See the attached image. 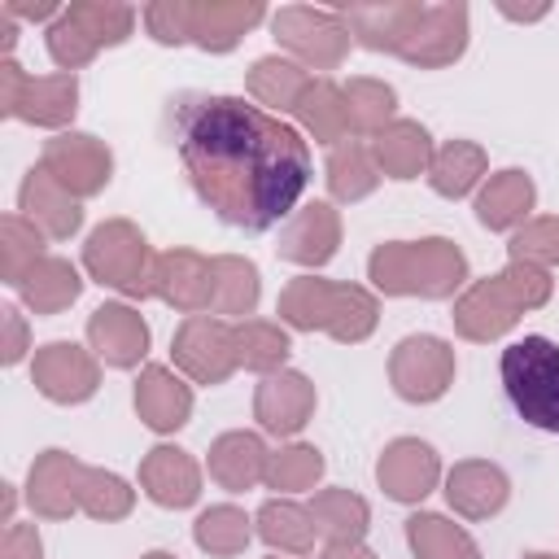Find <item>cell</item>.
<instances>
[{"mask_svg":"<svg viewBox=\"0 0 559 559\" xmlns=\"http://www.w3.org/2000/svg\"><path fill=\"white\" fill-rule=\"evenodd\" d=\"M44 231L31 223V218H22V214H4L0 218V280L4 284H22V275L44 258Z\"/></svg>","mask_w":559,"mask_h":559,"instance_id":"44","label":"cell"},{"mask_svg":"<svg viewBox=\"0 0 559 559\" xmlns=\"http://www.w3.org/2000/svg\"><path fill=\"white\" fill-rule=\"evenodd\" d=\"M266 463H271V450L258 432H245V428H231L223 437L210 441V459H205V472L218 489L227 493H245V489H258L266 485Z\"/></svg>","mask_w":559,"mask_h":559,"instance_id":"22","label":"cell"},{"mask_svg":"<svg viewBox=\"0 0 559 559\" xmlns=\"http://www.w3.org/2000/svg\"><path fill=\"white\" fill-rule=\"evenodd\" d=\"M170 358L175 371L188 376L192 384H223L236 367V345H231V323L218 314H188L175 336H170Z\"/></svg>","mask_w":559,"mask_h":559,"instance_id":"7","label":"cell"},{"mask_svg":"<svg viewBox=\"0 0 559 559\" xmlns=\"http://www.w3.org/2000/svg\"><path fill=\"white\" fill-rule=\"evenodd\" d=\"M201 485H205V472L201 463L179 450V445H153L144 459H140V493L166 511H188L197 507L201 498Z\"/></svg>","mask_w":559,"mask_h":559,"instance_id":"16","label":"cell"},{"mask_svg":"<svg viewBox=\"0 0 559 559\" xmlns=\"http://www.w3.org/2000/svg\"><path fill=\"white\" fill-rule=\"evenodd\" d=\"M162 131L179 153L197 201L227 227L271 231L293 218L310 188L314 166L306 135L249 96L175 92L166 100Z\"/></svg>","mask_w":559,"mask_h":559,"instance_id":"1","label":"cell"},{"mask_svg":"<svg viewBox=\"0 0 559 559\" xmlns=\"http://www.w3.org/2000/svg\"><path fill=\"white\" fill-rule=\"evenodd\" d=\"M314 402L319 397H314L310 376L284 367V371H271V376L258 380V389H253V419L271 437H297L310 424Z\"/></svg>","mask_w":559,"mask_h":559,"instance_id":"14","label":"cell"},{"mask_svg":"<svg viewBox=\"0 0 559 559\" xmlns=\"http://www.w3.org/2000/svg\"><path fill=\"white\" fill-rule=\"evenodd\" d=\"M463 52H467V4H415L397 57L419 70H441L454 66Z\"/></svg>","mask_w":559,"mask_h":559,"instance_id":"9","label":"cell"},{"mask_svg":"<svg viewBox=\"0 0 559 559\" xmlns=\"http://www.w3.org/2000/svg\"><path fill=\"white\" fill-rule=\"evenodd\" d=\"M271 559H280V555H271Z\"/></svg>","mask_w":559,"mask_h":559,"instance_id":"58","label":"cell"},{"mask_svg":"<svg viewBox=\"0 0 559 559\" xmlns=\"http://www.w3.org/2000/svg\"><path fill=\"white\" fill-rule=\"evenodd\" d=\"M524 559H559V555H550V550H528Z\"/></svg>","mask_w":559,"mask_h":559,"instance_id":"57","label":"cell"},{"mask_svg":"<svg viewBox=\"0 0 559 559\" xmlns=\"http://www.w3.org/2000/svg\"><path fill=\"white\" fill-rule=\"evenodd\" d=\"M306 83H310V70H301L297 61H288V57H280V52H271V57H258L253 66H249V74H245V92H249V100L253 105H262L266 114H293V105H297V96L306 92Z\"/></svg>","mask_w":559,"mask_h":559,"instance_id":"33","label":"cell"},{"mask_svg":"<svg viewBox=\"0 0 559 559\" xmlns=\"http://www.w3.org/2000/svg\"><path fill=\"white\" fill-rule=\"evenodd\" d=\"M502 389L515 406V415L528 428L542 432H559V345L550 336H520L502 349L498 362Z\"/></svg>","mask_w":559,"mask_h":559,"instance_id":"3","label":"cell"},{"mask_svg":"<svg viewBox=\"0 0 559 559\" xmlns=\"http://www.w3.org/2000/svg\"><path fill=\"white\" fill-rule=\"evenodd\" d=\"M498 13H502V17H511V22H537V17H546L550 9H546V4H533V9H515V4H507V0H502V4H498Z\"/></svg>","mask_w":559,"mask_h":559,"instance_id":"55","label":"cell"},{"mask_svg":"<svg viewBox=\"0 0 559 559\" xmlns=\"http://www.w3.org/2000/svg\"><path fill=\"white\" fill-rule=\"evenodd\" d=\"M341 249V214L328 205V201H310V205H297L293 218L280 227V245L275 253L293 266H323L332 262Z\"/></svg>","mask_w":559,"mask_h":559,"instance_id":"18","label":"cell"},{"mask_svg":"<svg viewBox=\"0 0 559 559\" xmlns=\"http://www.w3.org/2000/svg\"><path fill=\"white\" fill-rule=\"evenodd\" d=\"M266 17L262 0H192V44L201 52H231Z\"/></svg>","mask_w":559,"mask_h":559,"instance_id":"24","label":"cell"},{"mask_svg":"<svg viewBox=\"0 0 559 559\" xmlns=\"http://www.w3.org/2000/svg\"><path fill=\"white\" fill-rule=\"evenodd\" d=\"M415 4H419V0L349 4V9H341V17H345L354 44H362V48H371V52H393V57H397V48H402V39H406V26H411V17H415Z\"/></svg>","mask_w":559,"mask_h":559,"instance_id":"31","label":"cell"},{"mask_svg":"<svg viewBox=\"0 0 559 559\" xmlns=\"http://www.w3.org/2000/svg\"><path fill=\"white\" fill-rule=\"evenodd\" d=\"M345 92V118H349V140H371L380 135L393 114H397V92L384 79L371 74H354L349 83H341Z\"/></svg>","mask_w":559,"mask_h":559,"instance_id":"37","label":"cell"},{"mask_svg":"<svg viewBox=\"0 0 559 559\" xmlns=\"http://www.w3.org/2000/svg\"><path fill=\"white\" fill-rule=\"evenodd\" d=\"M140 559H179V555H170V550H148V555H140Z\"/></svg>","mask_w":559,"mask_h":559,"instance_id":"56","label":"cell"},{"mask_svg":"<svg viewBox=\"0 0 559 559\" xmlns=\"http://www.w3.org/2000/svg\"><path fill=\"white\" fill-rule=\"evenodd\" d=\"M0 319H4V345H0L4 354H0V362L4 367H17L26 358V349H31V341H26V314L17 306H4Z\"/></svg>","mask_w":559,"mask_h":559,"instance_id":"51","label":"cell"},{"mask_svg":"<svg viewBox=\"0 0 559 559\" xmlns=\"http://www.w3.org/2000/svg\"><path fill=\"white\" fill-rule=\"evenodd\" d=\"M83 293V275L70 258H57V253H44L17 284V297L26 310L35 314H61L66 306H74Z\"/></svg>","mask_w":559,"mask_h":559,"instance_id":"30","label":"cell"},{"mask_svg":"<svg viewBox=\"0 0 559 559\" xmlns=\"http://www.w3.org/2000/svg\"><path fill=\"white\" fill-rule=\"evenodd\" d=\"M406 546L415 559H480L472 533L437 511H415L406 520Z\"/></svg>","mask_w":559,"mask_h":559,"instance_id":"39","label":"cell"},{"mask_svg":"<svg viewBox=\"0 0 559 559\" xmlns=\"http://www.w3.org/2000/svg\"><path fill=\"white\" fill-rule=\"evenodd\" d=\"M74 109H79V74L57 70V74H26L22 96L13 105V118L61 135L74 122Z\"/></svg>","mask_w":559,"mask_h":559,"instance_id":"26","label":"cell"},{"mask_svg":"<svg viewBox=\"0 0 559 559\" xmlns=\"http://www.w3.org/2000/svg\"><path fill=\"white\" fill-rule=\"evenodd\" d=\"M511 262H533V266H559V214H537L524 227L511 231L507 245Z\"/></svg>","mask_w":559,"mask_h":559,"instance_id":"46","label":"cell"},{"mask_svg":"<svg viewBox=\"0 0 559 559\" xmlns=\"http://www.w3.org/2000/svg\"><path fill=\"white\" fill-rule=\"evenodd\" d=\"M253 533L275 550V555H288V559H306L314 555V542H319V528H314V515L306 502L297 498H266L253 515Z\"/></svg>","mask_w":559,"mask_h":559,"instance_id":"27","label":"cell"},{"mask_svg":"<svg viewBox=\"0 0 559 559\" xmlns=\"http://www.w3.org/2000/svg\"><path fill=\"white\" fill-rule=\"evenodd\" d=\"M498 275H502L507 293L515 297V306H520L524 314H528V310H542V306L550 301V293H555L550 271H546V266H533V262H507Z\"/></svg>","mask_w":559,"mask_h":559,"instance_id":"48","label":"cell"},{"mask_svg":"<svg viewBox=\"0 0 559 559\" xmlns=\"http://www.w3.org/2000/svg\"><path fill=\"white\" fill-rule=\"evenodd\" d=\"M17 214L31 218L48 240H70L83 227V205L44 166H31L17 188Z\"/></svg>","mask_w":559,"mask_h":559,"instance_id":"21","label":"cell"},{"mask_svg":"<svg viewBox=\"0 0 559 559\" xmlns=\"http://www.w3.org/2000/svg\"><path fill=\"white\" fill-rule=\"evenodd\" d=\"M140 22L166 48L192 44V0H153L140 9Z\"/></svg>","mask_w":559,"mask_h":559,"instance_id":"47","label":"cell"},{"mask_svg":"<svg viewBox=\"0 0 559 559\" xmlns=\"http://www.w3.org/2000/svg\"><path fill=\"white\" fill-rule=\"evenodd\" d=\"M44 44H48V57H52V61H57L66 74L83 70V66L96 57V48L83 39V31H79V26H74L66 13H61V17H57L48 31H44Z\"/></svg>","mask_w":559,"mask_h":559,"instance_id":"49","label":"cell"},{"mask_svg":"<svg viewBox=\"0 0 559 559\" xmlns=\"http://www.w3.org/2000/svg\"><path fill=\"white\" fill-rule=\"evenodd\" d=\"M135 415L157 437L179 432L192 419V384L162 362H144L135 376Z\"/></svg>","mask_w":559,"mask_h":559,"instance_id":"19","label":"cell"},{"mask_svg":"<svg viewBox=\"0 0 559 559\" xmlns=\"http://www.w3.org/2000/svg\"><path fill=\"white\" fill-rule=\"evenodd\" d=\"M153 297L170 310L188 314H210V297H214V258L197 253V249H166L157 253V271H153Z\"/></svg>","mask_w":559,"mask_h":559,"instance_id":"13","label":"cell"},{"mask_svg":"<svg viewBox=\"0 0 559 559\" xmlns=\"http://www.w3.org/2000/svg\"><path fill=\"white\" fill-rule=\"evenodd\" d=\"M380 323V301L371 288L362 284H341L336 280V293H332V319H328V336L336 345H358L376 332Z\"/></svg>","mask_w":559,"mask_h":559,"instance_id":"41","label":"cell"},{"mask_svg":"<svg viewBox=\"0 0 559 559\" xmlns=\"http://www.w3.org/2000/svg\"><path fill=\"white\" fill-rule=\"evenodd\" d=\"M258 297H262V275L249 258L240 253H218L214 258V297H210V314L227 319V323H240V319H253L258 310Z\"/></svg>","mask_w":559,"mask_h":559,"instance_id":"32","label":"cell"},{"mask_svg":"<svg viewBox=\"0 0 559 559\" xmlns=\"http://www.w3.org/2000/svg\"><path fill=\"white\" fill-rule=\"evenodd\" d=\"M441 493H445V502H450L454 515H463V520H489V515H498L507 507L511 480L489 459H463V463H454L445 472V489Z\"/></svg>","mask_w":559,"mask_h":559,"instance_id":"20","label":"cell"},{"mask_svg":"<svg viewBox=\"0 0 559 559\" xmlns=\"http://www.w3.org/2000/svg\"><path fill=\"white\" fill-rule=\"evenodd\" d=\"M319 559H376V550H367L362 542H323Z\"/></svg>","mask_w":559,"mask_h":559,"instance_id":"54","label":"cell"},{"mask_svg":"<svg viewBox=\"0 0 559 559\" xmlns=\"http://www.w3.org/2000/svg\"><path fill=\"white\" fill-rule=\"evenodd\" d=\"M83 476H87V463H79L70 450H44L31 463V476H26L31 511L39 520H70L79 511Z\"/></svg>","mask_w":559,"mask_h":559,"instance_id":"17","label":"cell"},{"mask_svg":"<svg viewBox=\"0 0 559 559\" xmlns=\"http://www.w3.org/2000/svg\"><path fill=\"white\" fill-rule=\"evenodd\" d=\"M376 480L393 502H424L441 485V459L419 437H393L376 459Z\"/></svg>","mask_w":559,"mask_h":559,"instance_id":"11","label":"cell"},{"mask_svg":"<svg viewBox=\"0 0 559 559\" xmlns=\"http://www.w3.org/2000/svg\"><path fill=\"white\" fill-rule=\"evenodd\" d=\"M332 293H336V280H323V275H297L280 288V301H275V314L288 332H328V319H332Z\"/></svg>","mask_w":559,"mask_h":559,"instance_id":"36","label":"cell"},{"mask_svg":"<svg viewBox=\"0 0 559 559\" xmlns=\"http://www.w3.org/2000/svg\"><path fill=\"white\" fill-rule=\"evenodd\" d=\"M0 9H4L9 17H22V22H48V26L66 13L57 0H35V4H31V0H4Z\"/></svg>","mask_w":559,"mask_h":559,"instance_id":"53","label":"cell"},{"mask_svg":"<svg viewBox=\"0 0 559 559\" xmlns=\"http://www.w3.org/2000/svg\"><path fill=\"white\" fill-rule=\"evenodd\" d=\"M135 507V489L118 476V472H105V467H87L83 476V493H79V511L100 520V524H114V520H127Z\"/></svg>","mask_w":559,"mask_h":559,"instance_id":"45","label":"cell"},{"mask_svg":"<svg viewBox=\"0 0 559 559\" xmlns=\"http://www.w3.org/2000/svg\"><path fill=\"white\" fill-rule=\"evenodd\" d=\"M231 345H236V367L258 371V376L284 371V362L293 354L288 328L275 323V319H240V323H231Z\"/></svg>","mask_w":559,"mask_h":559,"instance_id":"38","label":"cell"},{"mask_svg":"<svg viewBox=\"0 0 559 559\" xmlns=\"http://www.w3.org/2000/svg\"><path fill=\"white\" fill-rule=\"evenodd\" d=\"M533 205H537V183L520 166L493 170L476 188V218L489 231H515V227H524L533 218Z\"/></svg>","mask_w":559,"mask_h":559,"instance_id":"23","label":"cell"},{"mask_svg":"<svg viewBox=\"0 0 559 559\" xmlns=\"http://www.w3.org/2000/svg\"><path fill=\"white\" fill-rule=\"evenodd\" d=\"M323 467L328 463H323V450L319 445H306V441L280 445V450H271V463H266V489H280V498H288V493H314Z\"/></svg>","mask_w":559,"mask_h":559,"instance_id":"43","label":"cell"},{"mask_svg":"<svg viewBox=\"0 0 559 559\" xmlns=\"http://www.w3.org/2000/svg\"><path fill=\"white\" fill-rule=\"evenodd\" d=\"M520 306H515V297L507 293V284H502V275H485V280H472L459 297H454V332L463 336V341H480V345H489V341H498V336H507L515 323H520Z\"/></svg>","mask_w":559,"mask_h":559,"instance_id":"15","label":"cell"},{"mask_svg":"<svg viewBox=\"0 0 559 559\" xmlns=\"http://www.w3.org/2000/svg\"><path fill=\"white\" fill-rule=\"evenodd\" d=\"M306 507H310L314 528H319L323 542H362L367 528H371V507L354 489H341V485L314 489Z\"/></svg>","mask_w":559,"mask_h":559,"instance_id":"34","label":"cell"},{"mask_svg":"<svg viewBox=\"0 0 559 559\" xmlns=\"http://www.w3.org/2000/svg\"><path fill=\"white\" fill-rule=\"evenodd\" d=\"M323 179H328L332 201L354 205V201L371 197V192L380 188L384 175H380V166H376V157H371V144H362V140H345V144H336V148L328 153V162H323Z\"/></svg>","mask_w":559,"mask_h":559,"instance_id":"35","label":"cell"},{"mask_svg":"<svg viewBox=\"0 0 559 559\" xmlns=\"http://www.w3.org/2000/svg\"><path fill=\"white\" fill-rule=\"evenodd\" d=\"M39 166L79 201L96 197L109 188L114 179V153L105 140H96L92 131H61L52 140H44Z\"/></svg>","mask_w":559,"mask_h":559,"instance_id":"8","label":"cell"},{"mask_svg":"<svg viewBox=\"0 0 559 559\" xmlns=\"http://www.w3.org/2000/svg\"><path fill=\"white\" fill-rule=\"evenodd\" d=\"M293 118H297L301 135H310L314 144L336 148V144H345V140H349L345 92H341V83H336V79H328V74H310L306 92H301V96H297V105H293Z\"/></svg>","mask_w":559,"mask_h":559,"instance_id":"28","label":"cell"},{"mask_svg":"<svg viewBox=\"0 0 559 559\" xmlns=\"http://www.w3.org/2000/svg\"><path fill=\"white\" fill-rule=\"evenodd\" d=\"M389 384L411 406L441 402L454 384V345L432 336V332L402 336L389 354Z\"/></svg>","mask_w":559,"mask_h":559,"instance_id":"6","label":"cell"},{"mask_svg":"<svg viewBox=\"0 0 559 559\" xmlns=\"http://www.w3.org/2000/svg\"><path fill=\"white\" fill-rule=\"evenodd\" d=\"M87 349L114 367V371H131L144 362L148 354V323L131 301H105L87 314Z\"/></svg>","mask_w":559,"mask_h":559,"instance_id":"12","label":"cell"},{"mask_svg":"<svg viewBox=\"0 0 559 559\" xmlns=\"http://www.w3.org/2000/svg\"><path fill=\"white\" fill-rule=\"evenodd\" d=\"M192 542L205 550V555H218V559H231L240 555L249 542H253V520L236 507V502H218V507H205L192 524Z\"/></svg>","mask_w":559,"mask_h":559,"instance_id":"42","label":"cell"},{"mask_svg":"<svg viewBox=\"0 0 559 559\" xmlns=\"http://www.w3.org/2000/svg\"><path fill=\"white\" fill-rule=\"evenodd\" d=\"M367 144H371V157H376L380 175H384V179H397V183L428 175L432 153H437L428 127L415 122V118H393V122H389L380 135H371Z\"/></svg>","mask_w":559,"mask_h":559,"instance_id":"25","label":"cell"},{"mask_svg":"<svg viewBox=\"0 0 559 559\" xmlns=\"http://www.w3.org/2000/svg\"><path fill=\"white\" fill-rule=\"evenodd\" d=\"M0 559H44V537L35 524H4L0 537Z\"/></svg>","mask_w":559,"mask_h":559,"instance_id":"50","label":"cell"},{"mask_svg":"<svg viewBox=\"0 0 559 559\" xmlns=\"http://www.w3.org/2000/svg\"><path fill=\"white\" fill-rule=\"evenodd\" d=\"M367 280L384 297L450 301L454 293L467 288V253L445 236L384 240L367 258Z\"/></svg>","mask_w":559,"mask_h":559,"instance_id":"2","label":"cell"},{"mask_svg":"<svg viewBox=\"0 0 559 559\" xmlns=\"http://www.w3.org/2000/svg\"><path fill=\"white\" fill-rule=\"evenodd\" d=\"M31 384L57 406H79L100 389V358L74 341H48L31 358Z\"/></svg>","mask_w":559,"mask_h":559,"instance_id":"10","label":"cell"},{"mask_svg":"<svg viewBox=\"0 0 559 559\" xmlns=\"http://www.w3.org/2000/svg\"><path fill=\"white\" fill-rule=\"evenodd\" d=\"M83 271L100 288H114L122 301H148L153 297L157 253H153L148 236L131 218H105L83 240Z\"/></svg>","mask_w":559,"mask_h":559,"instance_id":"4","label":"cell"},{"mask_svg":"<svg viewBox=\"0 0 559 559\" xmlns=\"http://www.w3.org/2000/svg\"><path fill=\"white\" fill-rule=\"evenodd\" d=\"M22 83H26V70L13 57H0V114L4 118H13V105L22 96Z\"/></svg>","mask_w":559,"mask_h":559,"instance_id":"52","label":"cell"},{"mask_svg":"<svg viewBox=\"0 0 559 559\" xmlns=\"http://www.w3.org/2000/svg\"><path fill=\"white\" fill-rule=\"evenodd\" d=\"M271 35L288 52V61H297L310 74L336 70L354 44L341 9H314V4H280L271 13Z\"/></svg>","mask_w":559,"mask_h":559,"instance_id":"5","label":"cell"},{"mask_svg":"<svg viewBox=\"0 0 559 559\" xmlns=\"http://www.w3.org/2000/svg\"><path fill=\"white\" fill-rule=\"evenodd\" d=\"M485 170H489V153L476 144V140H445L437 153H432V166H428V188L445 201H463L472 197L480 183H485Z\"/></svg>","mask_w":559,"mask_h":559,"instance_id":"29","label":"cell"},{"mask_svg":"<svg viewBox=\"0 0 559 559\" xmlns=\"http://www.w3.org/2000/svg\"><path fill=\"white\" fill-rule=\"evenodd\" d=\"M66 17L100 52V48H118V44L131 39V31L140 22V9L122 4V0H74V4H66Z\"/></svg>","mask_w":559,"mask_h":559,"instance_id":"40","label":"cell"}]
</instances>
